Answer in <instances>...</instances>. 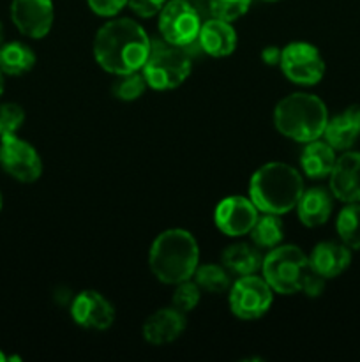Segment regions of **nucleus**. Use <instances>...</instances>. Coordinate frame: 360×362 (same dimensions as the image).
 Here are the masks:
<instances>
[{
  "label": "nucleus",
  "instance_id": "f257e3e1",
  "mask_svg": "<svg viewBox=\"0 0 360 362\" xmlns=\"http://www.w3.org/2000/svg\"><path fill=\"white\" fill-rule=\"evenodd\" d=\"M150 41L145 28L131 18H113L102 25L94 39V57L112 74L141 71Z\"/></svg>",
  "mask_w": 360,
  "mask_h": 362
},
{
  "label": "nucleus",
  "instance_id": "f03ea898",
  "mask_svg": "<svg viewBox=\"0 0 360 362\" xmlns=\"http://www.w3.org/2000/svg\"><path fill=\"white\" fill-rule=\"evenodd\" d=\"M302 173L292 165L272 161L260 166L249 182V198L260 212L288 214L304 193Z\"/></svg>",
  "mask_w": 360,
  "mask_h": 362
},
{
  "label": "nucleus",
  "instance_id": "7ed1b4c3",
  "mask_svg": "<svg viewBox=\"0 0 360 362\" xmlns=\"http://www.w3.org/2000/svg\"><path fill=\"white\" fill-rule=\"evenodd\" d=\"M200 264V247L191 232L169 228L159 233L148 251V267L164 285H179L191 279Z\"/></svg>",
  "mask_w": 360,
  "mask_h": 362
},
{
  "label": "nucleus",
  "instance_id": "20e7f679",
  "mask_svg": "<svg viewBox=\"0 0 360 362\" xmlns=\"http://www.w3.org/2000/svg\"><path fill=\"white\" fill-rule=\"evenodd\" d=\"M328 122L327 105L318 95L293 92L277 103L274 110V126L282 136L299 144L323 136Z\"/></svg>",
  "mask_w": 360,
  "mask_h": 362
},
{
  "label": "nucleus",
  "instance_id": "39448f33",
  "mask_svg": "<svg viewBox=\"0 0 360 362\" xmlns=\"http://www.w3.org/2000/svg\"><path fill=\"white\" fill-rule=\"evenodd\" d=\"M189 48L169 45L164 39H152L150 52L141 67V74L154 90H172L189 78L193 59Z\"/></svg>",
  "mask_w": 360,
  "mask_h": 362
},
{
  "label": "nucleus",
  "instance_id": "423d86ee",
  "mask_svg": "<svg viewBox=\"0 0 360 362\" xmlns=\"http://www.w3.org/2000/svg\"><path fill=\"white\" fill-rule=\"evenodd\" d=\"M313 272L309 257L293 244L275 246L263 257L261 274L274 292L293 296L302 292L306 279Z\"/></svg>",
  "mask_w": 360,
  "mask_h": 362
},
{
  "label": "nucleus",
  "instance_id": "0eeeda50",
  "mask_svg": "<svg viewBox=\"0 0 360 362\" xmlns=\"http://www.w3.org/2000/svg\"><path fill=\"white\" fill-rule=\"evenodd\" d=\"M201 18L191 0H168L159 11V34L169 45L189 48L198 42Z\"/></svg>",
  "mask_w": 360,
  "mask_h": 362
},
{
  "label": "nucleus",
  "instance_id": "6e6552de",
  "mask_svg": "<svg viewBox=\"0 0 360 362\" xmlns=\"http://www.w3.org/2000/svg\"><path fill=\"white\" fill-rule=\"evenodd\" d=\"M272 303L274 290L265 281L263 276H240L229 286V310L240 320H258L270 310Z\"/></svg>",
  "mask_w": 360,
  "mask_h": 362
},
{
  "label": "nucleus",
  "instance_id": "1a4fd4ad",
  "mask_svg": "<svg viewBox=\"0 0 360 362\" xmlns=\"http://www.w3.org/2000/svg\"><path fill=\"white\" fill-rule=\"evenodd\" d=\"M279 67L292 83L302 87L318 85L325 76V60L320 49L306 41L286 45L281 52Z\"/></svg>",
  "mask_w": 360,
  "mask_h": 362
},
{
  "label": "nucleus",
  "instance_id": "9d476101",
  "mask_svg": "<svg viewBox=\"0 0 360 362\" xmlns=\"http://www.w3.org/2000/svg\"><path fill=\"white\" fill-rule=\"evenodd\" d=\"M0 166L18 182L32 184L42 175V159L28 141L16 134L0 136Z\"/></svg>",
  "mask_w": 360,
  "mask_h": 362
},
{
  "label": "nucleus",
  "instance_id": "9b49d317",
  "mask_svg": "<svg viewBox=\"0 0 360 362\" xmlns=\"http://www.w3.org/2000/svg\"><path fill=\"white\" fill-rule=\"evenodd\" d=\"M260 211L251 202V198L233 197L222 198L214 211V223L219 232L228 237H242L253 230L258 221Z\"/></svg>",
  "mask_w": 360,
  "mask_h": 362
},
{
  "label": "nucleus",
  "instance_id": "f8f14e48",
  "mask_svg": "<svg viewBox=\"0 0 360 362\" xmlns=\"http://www.w3.org/2000/svg\"><path fill=\"white\" fill-rule=\"evenodd\" d=\"M11 20L23 35L42 39L49 34L55 20L52 0H13Z\"/></svg>",
  "mask_w": 360,
  "mask_h": 362
},
{
  "label": "nucleus",
  "instance_id": "ddd939ff",
  "mask_svg": "<svg viewBox=\"0 0 360 362\" xmlns=\"http://www.w3.org/2000/svg\"><path fill=\"white\" fill-rule=\"evenodd\" d=\"M71 317L80 327L106 331L115 322V308L95 290H83L71 300Z\"/></svg>",
  "mask_w": 360,
  "mask_h": 362
},
{
  "label": "nucleus",
  "instance_id": "4468645a",
  "mask_svg": "<svg viewBox=\"0 0 360 362\" xmlns=\"http://www.w3.org/2000/svg\"><path fill=\"white\" fill-rule=\"evenodd\" d=\"M328 189L335 200L342 204L360 202V152L344 151L337 156L332 173L328 175Z\"/></svg>",
  "mask_w": 360,
  "mask_h": 362
},
{
  "label": "nucleus",
  "instance_id": "2eb2a0df",
  "mask_svg": "<svg viewBox=\"0 0 360 362\" xmlns=\"http://www.w3.org/2000/svg\"><path fill=\"white\" fill-rule=\"evenodd\" d=\"M186 331V313L179 311L176 308H162L154 311L145 320L143 338L150 345H168L179 339Z\"/></svg>",
  "mask_w": 360,
  "mask_h": 362
},
{
  "label": "nucleus",
  "instance_id": "dca6fc26",
  "mask_svg": "<svg viewBox=\"0 0 360 362\" xmlns=\"http://www.w3.org/2000/svg\"><path fill=\"white\" fill-rule=\"evenodd\" d=\"M309 264L321 278L334 279L352 265V250L342 243L323 240L313 247L309 255Z\"/></svg>",
  "mask_w": 360,
  "mask_h": 362
},
{
  "label": "nucleus",
  "instance_id": "f3484780",
  "mask_svg": "<svg viewBox=\"0 0 360 362\" xmlns=\"http://www.w3.org/2000/svg\"><path fill=\"white\" fill-rule=\"evenodd\" d=\"M198 45L201 52L207 55L222 59V57L232 55L239 45V37L229 21L219 20V18H210L203 21L198 35Z\"/></svg>",
  "mask_w": 360,
  "mask_h": 362
},
{
  "label": "nucleus",
  "instance_id": "a211bd4d",
  "mask_svg": "<svg viewBox=\"0 0 360 362\" xmlns=\"http://www.w3.org/2000/svg\"><path fill=\"white\" fill-rule=\"evenodd\" d=\"M334 200L335 198L332 191L323 186L304 189L302 197L295 207L300 223L307 228L323 226L334 212Z\"/></svg>",
  "mask_w": 360,
  "mask_h": 362
},
{
  "label": "nucleus",
  "instance_id": "6ab92c4d",
  "mask_svg": "<svg viewBox=\"0 0 360 362\" xmlns=\"http://www.w3.org/2000/svg\"><path fill=\"white\" fill-rule=\"evenodd\" d=\"M325 141L335 151H349L360 138V105H352L344 112L328 119Z\"/></svg>",
  "mask_w": 360,
  "mask_h": 362
},
{
  "label": "nucleus",
  "instance_id": "aec40b11",
  "mask_svg": "<svg viewBox=\"0 0 360 362\" xmlns=\"http://www.w3.org/2000/svg\"><path fill=\"white\" fill-rule=\"evenodd\" d=\"M335 148L323 140H313L304 144L300 152V168L306 177L313 180L327 179L335 165Z\"/></svg>",
  "mask_w": 360,
  "mask_h": 362
},
{
  "label": "nucleus",
  "instance_id": "412c9836",
  "mask_svg": "<svg viewBox=\"0 0 360 362\" xmlns=\"http://www.w3.org/2000/svg\"><path fill=\"white\" fill-rule=\"evenodd\" d=\"M221 262L229 274L236 276H249L256 274L261 271V264H263V255H261L260 247L254 244L247 243H235L229 244L221 255Z\"/></svg>",
  "mask_w": 360,
  "mask_h": 362
},
{
  "label": "nucleus",
  "instance_id": "4be33fe9",
  "mask_svg": "<svg viewBox=\"0 0 360 362\" xmlns=\"http://www.w3.org/2000/svg\"><path fill=\"white\" fill-rule=\"evenodd\" d=\"M35 53L28 45L11 41L0 46V71L9 76H21L34 69Z\"/></svg>",
  "mask_w": 360,
  "mask_h": 362
},
{
  "label": "nucleus",
  "instance_id": "5701e85b",
  "mask_svg": "<svg viewBox=\"0 0 360 362\" xmlns=\"http://www.w3.org/2000/svg\"><path fill=\"white\" fill-rule=\"evenodd\" d=\"M249 233L254 246H258L260 250H272L284 239V225L277 214L263 212V216H258V221L254 223Z\"/></svg>",
  "mask_w": 360,
  "mask_h": 362
},
{
  "label": "nucleus",
  "instance_id": "b1692460",
  "mask_svg": "<svg viewBox=\"0 0 360 362\" xmlns=\"http://www.w3.org/2000/svg\"><path fill=\"white\" fill-rule=\"evenodd\" d=\"M335 230L342 244L349 250L360 251V202L344 204L335 219Z\"/></svg>",
  "mask_w": 360,
  "mask_h": 362
},
{
  "label": "nucleus",
  "instance_id": "393cba45",
  "mask_svg": "<svg viewBox=\"0 0 360 362\" xmlns=\"http://www.w3.org/2000/svg\"><path fill=\"white\" fill-rule=\"evenodd\" d=\"M194 281L201 290L208 293L229 292V286H232L229 271L224 265L217 264L198 265L196 271H194Z\"/></svg>",
  "mask_w": 360,
  "mask_h": 362
},
{
  "label": "nucleus",
  "instance_id": "a878e982",
  "mask_svg": "<svg viewBox=\"0 0 360 362\" xmlns=\"http://www.w3.org/2000/svg\"><path fill=\"white\" fill-rule=\"evenodd\" d=\"M147 87V80L141 71H133V73L116 74L112 85V94L120 101H134L145 94Z\"/></svg>",
  "mask_w": 360,
  "mask_h": 362
},
{
  "label": "nucleus",
  "instance_id": "bb28decb",
  "mask_svg": "<svg viewBox=\"0 0 360 362\" xmlns=\"http://www.w3.org/2000/svg\"><path fill=\"white\" fill-rule=\"evenodd\" d=\"M253 0H208L212 18L224 21H235L249 11Z\"/></svg>",
  "mask_w": 360,
  "mask_h": 362
},
{
  "label": "nucleus",
  "instance_id": "cd10ccee",
  "mask_svg": "<svg viewBox=\"0 0 360 362\" xmlns=\"http://www.w3.org/2000/svg\"><path fill=\"white\" fill-rule=\"evenodd\" d=\"M175 292H173L172 304L173 308H176L182 313H189L194 308L198 306L201 299V288L196 285V281H191V279H186V281L175 285Z\"/></svg>",
  "mask_w": 360,
  "mask_h": 362
},
{
  "label": "nucleus",
  "instance_id": "c85d7f7f",
  "mask_svg": "<svg viewBox=\"0 0 360 362\" xmlns=\"http://www.w3.org/2000/svg\"><path fill=\"white\" fill-rule=\"evenodd\" d=\"M25 110L16 103L0 105V136L16 134L25 122Z\"/></svg>",
  "mask_w": 360,
  "mask_h": 362
},
{
  "label": "nucleus",
  "instance_id": "c756f323",
  "mask_svg": "<svg viewBox=\"0 0 360 362\" xmlns=\"http://www.w3.org/2000/svg\"><path fill=\"white\" fill-rule=\"evenodd\" d=\"M92 13L102 18H113L127 6V0H87Z\"/></svg>",
  "mask_w": 360,
  "mask_h": 362
},
{
  "label": "nucleus",
  "instance_id": "7c9ffc66",
  "mask_svg": "<svg viewBox=\"0 0 360 362\" xmlns=\"http://www.w3.org/2000/svg\"><path fill=\"white\" fill-rule=\"evenodd\" d=\"M168 0H127V6L140 18H152L159 14Z\"/></svg>",
  "mask_w": 360,
  "mask_h": 362
},
{
  "label": "nucleus",
  "instance_id": "2f4dec72",
  "mask_svg": "<svg viewBox=\"0 0 360 362\" xmlns=\"http://www.w3.org/2000/svg\"><path fill=\"white\" fill-rule=\"evenodd\" d=\"M281 52L282 48H277V46H267V48L261 49L260 57L267 66L274 67V66H279V62H281Z\"/></svg>",
  "mask_w": 360,
  "mask_h": 362
},
{
  "label": "nucleus",
  "instance_id": "473e14b6",
  "mask_svg": "<svg viewBox=\"0 0 360 362\" xmlns=\"http://www.w3.org/2000/svg\"><path fill=\"white\" fill-rule=\"evenodd\" d=\"M4 94V73L0 71V95Z\"/></svg>",
  "mask_w": 360,
  "mask_h": 362
},
{
  "label": "nucleus",
  "instance_id": "72a5a7b5",
  "mask_svg": "<svg viewBox=\"0 0 360 362\" xmlns=\"http://www.w3.org/2000/svg\"><path fill=\"white\" fill-rule=\"evenodd\" d=\"M4 45V25L2 21H0V46Z\"/></svg>",
  "mask_w": 360,
  "mask_h": 362
},
{
  "label": "nucleus",
  "instance_id": "f704fd0d",
  "mask_svg": "<svg viewBox=\"0 0 360 362\" xmlns=\"http://www.w3.org/2000/svg\"><path fill=\"white\" fill-rule=\"evenodd\" d=\"M4 361H7V357H6V356H4V354H2V352H0V362H4Z\"/></svg>",
  "mask_w": 360,
  "mask_h": 362
},
{
  "label": "nucleus",
  "instance_id": "c9c22d12",
  "mask_svg": "<svg viewBox=\"0 0 360 362\" xmlns=\"http://www.w3.org/2000/svg\"><path fill=\"white\" fill-rule=\"evenodd\" d=\"M2 204H4V200H2V193H0V211H2Z\"/></svg>",
  "mask_w": 360,
  "mask_h": 362
},
{
  "label": "nucleus",
  "instance_id": "e433bc0d",
  "mask_svg": "<svg viewBox=\"0 0 360 362\" xmlns=\"http://www.w3.org/2000/svg\"><path fill=\"white\" fill-rule=\"evenodd\" d=\"M263 2H279V0H263Z\"/></svg>",
  "mask_w": 360,
  "mask_h": 362
}]
</instances>
